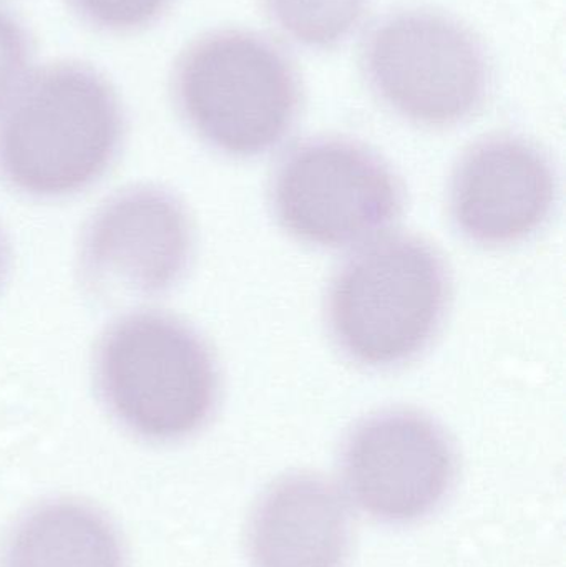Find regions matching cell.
Listing matches in <instances>:
<instances>
[{
  "mask_svg": "<svg viewBox=\"0 0 566 567\" xmlns=\"http://www.w3.org/2000/svg\"><path fill=\"white\" fill-rule=\"evenodd\" d=\"M368 0H266L282 32L306 47L326 49L351 33Z\"/></svg>",
  "mask_w": 566,
  "mask_h": 567,
  "instance_id": "7c38bea8",
  "label": "cell"
},
{
  "mask_svg": "<svg viewBox=\"0 0 566 567\" xmlns=\"http://www.w3.org/2000/svg\"><path fill=\"white\" fill-rule=\"evenodd\" d=\"M349 515L339 493L311 475L282 480L253 516L249 555L255 567H342Z\"/></svg>",
  "mask_w": 566,
  "mask_h": 567,
  "instance_id": "30bf717a",
  "label": "cell"
},
{
  "mask_svg": "<svg viewBox=\"0 0 566 567\" xmlns=\"http://www.w3.org/2000/svg\"><path fill=\"white\" fill-rule=\"evenodd\" d=\"M173 92L193 132L236 158L278 146L299 109L298 80L286 56L268 40L239 30L193 43L176 63Z\"/></svg>",
  "mask_w": 566,
  "mask_h": 567,
  "instance_id": "277c9868",
  "label": "cell"
},
{
  "mask_svg": "<svg viewBox=\"0 0 566 567\" xmlns=\"http://www.w3.org/2000/svg\"><path fill=\"white\" fill-rule=\"evenodd\" d=\"M95 369L109 412L128 432L152 442L193 435L218 402V369L208 346L166 313L116 320L100 340Z\"/></svg>",
  "mask_w": 566,
  "mask_h": 567,
  "instance_id": "7a4b0ae2",
  "label": "cell"
},
{
  "mask_svg": "<svg viewBox=\"0 0 566 567\" xmlns=\"http://www.w3.org/2000/svg\"><path fill=\"white\" fill-rule=\"evenodd\" d=\"M447 300V269L439 252L421 239L394 236L342 266L329 290V327L349 359L391 369L431 346Z\"/></svg>",
  "mask_w": 566,
  "mask_h": 567,
  "instance_id": "3957f363",
  "label": "cell"
},
{
  "mask_svg": "<svg viewBox=\"0 0 566 567\" xmlns=\"http://www.w3.org/2000/svg\"><path fill=\"white\" fill-rule=\"evenodd\" d=\"M7 255L6 245H3L2 236H0V281H2L3 271H6Z\"/></svg>",
  "mask_w": 566,
  "mask_h": 567,
  "instance_id": "9a60e30c",
  "label": "cell"
},
{
  "mask_svg": "<svg viewBox=\"0 0 566 567\" xmlns=\"http://www.w3.org/2000/svg\"><path fill=\"white\" fill-rule=\"evenodd\" d=\"M366 69L381 99L421 125H455L487 92V63L477 40L438 13L384 20L369 39Z\"/></svg>",
  "mask_w": 566,
  "mask_h": 567,
  "instance_id": "8992f818",
  "label": "cell"
},
{
  "mask_svg": "<svg viewBox=\"0 0 566 567\" xmlns=\"http://www.w3.org/2000/svg\"><path fill=\"white\" fill-rule=\"evenodd\" d=\"M92 25L109 32H135L155 23L172 0H69Z\"/></svg>",
  "mask_w": 566,
  "mask_h": 567,
  "instance_id": "4fadbf2b",
  "label": "cell"
},
{
  "mask_svg": "<svg viewBox=\"0 0 566 567\" xmlns=\"http://www.w3.org/2000/svg\"><path fill=\"white\" fill-rule=\"evenodd\" d=\"M271 199L289 235L335 249L374 238L404 203L401 183L378 155L336 138L296 146L279 163Z\"/></svg>",
  "mask_w": 566,
  "mask_h": 567,
  "instance_id": "5b68a950",
  "label": "cell"
},
{
  "mask_svg": "<svg viewBox=\"0 0 566 567\" xmlns=\"http://www.w3.org/2000/svg\"><path fill=\"white\" fill-rule=\"evenodd\" d=\"M192 251L185 206L165 189L136 186L90 219L80 256L83 282L102 299H152L182 281Z\"/></svg>",
  "mask_w": 566,
  "mask_h": 567,
  "instance_id": "52a82bcc",
  "label": "cell"
},
{
  "mask_svg": "<svg viewBox=\"0 0 566 567\" xmlns=\"http://www.w3.org/2000/svg\"><path fill=\"white\" fill-rule=\"evenodd\" d=\"M125 132L105 76L55 63L25 80L0 115V176L35 198L75 195L112 165Z\"/></svg>",
  "mask_w": 566,
  "mask_h": 567,
  "instance_id": "6da1fadb",
  "label": "cell"
},
{
  "mask_svg": "<svg viewBox=\"0 0 566 567\" xmlns=\"http://www.w3.org/2000/svg\"><path fill=\"white\" fill-rule=\"evenodd\" d=\"M454 475L455 453L444 430L412 410L369 416L342 450L349 495L382 522L428 515L445 498Z\"/></svg>",
  "mask_w": 566,
  "mask_h": 567,
  "instance_id": "ba28073f",
  "label": "cell"
},
{
  "mask_svg": "<svg viewBox=\"0 0 566 567\" xmlns=\"http://www.w3.org/2000/svg\"><path fill=\"white\" fill-rule=\"evenodd\" d=\"M30 42L22 23L0 7V109L25 82Z\"/></svg>",
  "mask_w": 566,
  "mask_h": 567,
  "instance_id": "5bb4252c",
  "label": "cell"
},
{
  "mask_svg": "<svg viewBox=\"0 0 566 567\" xmlns=\"http://www.w3.org/2000/svg\"><path fill=\"white\" fill-rule=\"evenodd\" d=\"M2 567H123L112 526L95 509L47 503L20 519L3 548Z\"/></svg>",
  "mask_w": 566,
  "mask_h": 567,
  "instance_id": "8fae6325",
  "label": "cell"
},
{
  "mask_svg": "<svg viewBox=\"0 0 566 567\" xmlns=\"http://www.w3.org/2000/svg\"><path fill=\"white\" fill-rule=\"evenodd\" d=\"M557 196L550 159L532 143L498 136L475 145L451 185L455 226L471 241L507 246L547 223Z\"/></svg>",
  "mask_w": 566,
  "mask_h": 567,
  "instance_id": "9c48e42d",
  "label": "cell"
}]
</instances>
